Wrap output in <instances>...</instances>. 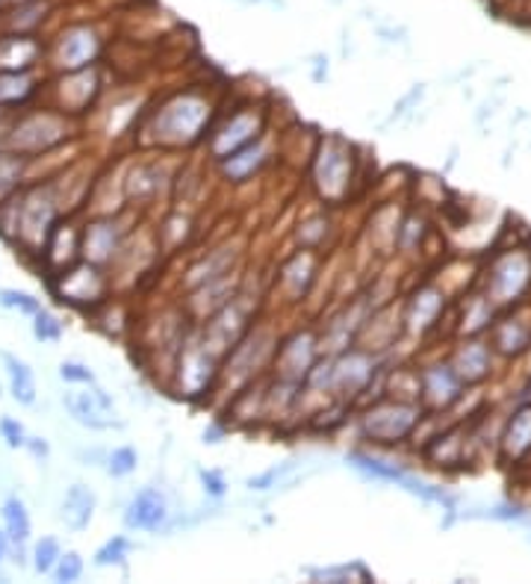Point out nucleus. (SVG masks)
Listing matches in <instances>:
<instances>
[{
    "mask_svg": "<svg viewBox=\"0 0 531 584\" xmlns=\"http://www.w3.org/2000/svg\"><path fill=\"white\" fill-rule=\"evenodd\" d=\"M215 103L205 92H177L169 101L160 103V110L151 119V136L148 142L157 148H193L205 142L213 124Z\"/></svg>",
    "mask_w": 531,
    "mask_h": 584,
    "instance_id": "obj_1",
    "label": "nucleus"
},
{
    "mask_svg": "<svg viewBox=\"0 0 531 584\" xmlns=\"http://www.w3.org/2000/svg\"><path fill=\"white\" fill-rule=\"evenodd\" d=\"M429 420V410L419 401L398 399V396H379L375 401H367L358 413L360 437L379 449H398L413 440L419 425Z\"/></svg>",
    "mask_w": 531,
    "mask_h": 584,
    "instance_id": "obj_2",
    "label": "nucleus"
},
{
    "mask_svg": "<svg viewBox=\"0 0 531 584\" xmlns=\"http://www.w3.org/2000/svg\"><path fill=\"white\" fill-rule=\"evenodd\" d=\"M310 184L319 201L331 207L343 204L355 184V145L339 136L319 139L313 160H310Z\"/></svg>",
    "mask_w": 531,
    "mask_h": 584,
    "instance_id": "obj_3",
    "label": "nucleus"
},
{
    "mask_svg": "<svg viewBox=\"0 0 531 584\" xmlns=\"http://www.w3.org/2000/svg\"><path fill=\"white\" fill-rule=\"evenodd\" d=\"M72 115L62 113L57 107H45V110L21 113L12 122V127L7 131V148L36 160L39 154H48L53 148H60L72 136Z\"/></svg>",
    "mask_w": 531,
    "mask_h": 584,
    "instance_id": "obj_4",
    "label": "nucleus"
},
{
    "mask_svg": "<svg viewBox=\"0 0 531 584\" xmlns=\"http://www.w3.org/2000/svg\"><path fill=\"white\" fill-rule=\"evenodd\" d=\"M62 213H65V207H62L53 181L24 189L21 192V222L15 246L27 248L30 254H41L45 243L51 239L53 227L62 222Z\"/></svg>",
    "mask_w": 531,
    "mask_h": 584,
    "instance_id": "obj_5",
    "label": "nucleus"
},
{
    "mask_svg": "<svg viewBox=\"0 0 531 584\" xmlns=\"http://www.w3.org/2000/svg\"><path fill=\"white\" fill-rule=\"evenodd\" d=\"M219 375H222V358L215 351L207 349L201 339L181 343V355H177V366H174L177 396L189 401L205 399L219 387Z\"/></svg>",
    "mask_w": 531,
    "mask_h": 584,
    "instance_id": "obj_6",
    "label": "nucleus"
},
{
    "mask_svg": "<svg viewBox=\"0 0 531 584\" xmlns=\"http://www.w3.org/2000/svg\"><path fill=\"white\" fill-rule=\"evenodd\" d=\"M381 358L375 351L363 349V346H351L343 355L334 358V384L331 393L334 399L343 405H358L367 401V393L372 389L375 378L381 375Z\"/></svg>",
    "mask_w": 531,
    "mask_h": 584,
    "instance_id": "obj_7",
    "label": "nucleus"
},
{
    "mask_svg": "<svg viewBox=\"0 0 531 584\" xmlns=\"http://www.w3.org/2000/svg\"><path fill=\"white\" fill-rule=\"evenodd\" d=\"M260 136H266L263 107H257V103L236 107L234 113L227 115L225 122L207 134V139H205L207 154H210L213 163H219V160H225L227 154H234V151H239V148L257 142Z\"/></svg>",
    "mask_w": 531,
    "mask_h": 584,
    "instance_id": "obj_8",
    "label": "nucleus"
},
{
    "mask_svg": "<svg viewBox=\"0 0 531 584\" xmlns=\"http://www.w3.org/2000/svg\"><path fill=\"white\" fill-rule=\"evenodd\" d=\"M322 358V343L317 328H296L289 337L277 343L275 360H272V378L305 384L310 370Z\"/></svg>",
    "mask_w": 531,
    "mask_h": 584,
    "instance_id": "obj_9",
    "label": "nucleus"
},
{
    "mask_svg": "<svg viewBox=\"0 0 531 584\" xmlns=\"http://www.w3.org/2000/svg\"><path fill=\"white\" fill-rule=\"evenodd\" d=\"M57 275H60V281L51 277V287L57 289L62 305L95 310L107 301V277H103L101 266H95L89 260H77L74 266L62 269Z\"/></svg>",
    "mask_w": 531,
    "mask_h": 584,
    "instance_id": "obj_10",
    "label": "nucleus"
},
{
    "mask_svg": "<svg viewBox=\"0 0 531 584\" xmlns=\"http://www.w3.org/2000/svg\"><path fill=\"white\" fill-rule=\"evenodd\" d=\"M531 287V257L526 251H508L493 260L487 272V296L496 308H511Z\"/></svg>",
    "mask_w": 531,
    "mask_h": 584,
    "instance_id": "obj_11",
    "label": "nucleus"
},
{
    "mask_svg": "<svg viewBox=\"0 0 531 584\" xmlns=\"http://www.w3.org/2000/svg\"><path fill=\"white\" fill-rule=\"evenodd\" d=\"M467 384L452 366V360H434L419 370V405L429 410V417L446 413L460 401Z\"/></svg>",
    "mask_w": 531,
    "mask_h": 584,
    "instance_id": "obj_12",
    "label": "nucleus"
},
{
    "mask_svg": "<svg viewBox=\"0 0 531 584\" xmlns=\"http://www.w3.org/2000/svg\"><path fill=\"white\" fill-rule=\"evenodd\" d=\"M101 57V36L89 24H72L53 41L51 62L60 74L92 69V62Z\"/></svg>",
    "mask_w": 531,
    "mask_h": 584,
    "instance_id": "obj_13",
    "label": "nucleus"
},
{
    "mask_svg": "<svg viewBox=\"0 0 531 584\" xmlns=\"http://www.w3.org/2000/svg\"><path fill=\"white\" fill-rule=\"evenodd\" d=\"M127 243V227L119 215H103L83 227V260H89L95 266H107L122 254Z\"/></svg>",
    "mask_w": 531,
    "mask_h": 584,
    "instance_id": "obj_14",
    "label": "nucleus"
},
{
    "mask_svg": "<svg viewBox=\"0 0 531 584\" xmlns=\"http://www.w3.org/2000/svg\"><path fill=\"white\" fill-rule=\"evenodd\" d=\"M62 405L69 408L72 420L83 428H95V431H110V428H122V422L113 420L115 417V405L113 399L107 396V389H101L98 384L86 387L83 393H65Z\"/></svg>",
    "mask_w": 531,
    "mask_h": 584,
    "instance_id": "obj_15",
    "label": "nucleus"
},
{
    "mask_svg": "<svg viewBox=\"0 0 531 584\" xmlns=\"http://www.w3.org/2000/svg\"><path fill=\"white\" fill-rule=\"evenodd\" d=\"M169 523H172V508H169V496L160 487H143L124 508V529L131 532L157 534Z\"/></svg>",
    "mask_w": 531,
    "mask_h": 584,
    "instance_id": "obj_16",
    "label": "nucleus"
},
{
    "mask_svg": "<svg viewBox=\"0 0 531 584\" xmlns=\"http://www.w3.org/2000/svg\"><path fill=\"white\" fill-rule=\"evenodd\" d=\"M446 310V293L437 287V284H422L408 296L405 301V334L410 337H425L429 331L437 328L440 316Z\"/></svg>",
    "mask_w": 531,
    "mask_h": 584,
    "instance_id": "obj_17",
    "label": "nucleus"
},
{
    "mask_svg": "<svg viewBox=\"0 0 531 584\" xmlns=\"http://www.w3.org/2000/svg\"><path fill=\"white\" fill-rule=\"evenodd\" d=\"M57 110L69 115H77L83 110H89L101 92V80L92 69H83V72H69L62 74L60 83H57Z\"/></svg>",
    "mask_w": 531,
    "mask_h": 584,
    "instance_id": "obj_18",
    "label": "nucleus"
},
{
    "mask_svg": "<svg viewBox=\"0 0 531 584\" xmlns=\"http://www.w3.org/2000/svg\"><path fill=\"white\" fill-rule=\"evenodd\" d=\"M452 366L467 387L484 384L493 372V346L479 337H467L452 351Z\"/></svg>",
    "mask_w": 531,
    "mask_h": 584,
    "instance_id": "obj_19",
    "label": "nucleus"
},
{
    "mask_svg": "<svg viewBox=\"0 0 531 584\" xmlns=\"http://www.w3.org/2000/svg\"><path fill=\"white\" fill-rule=\"evenodd\" d=\"M269 157H272V151H269V139L260 136L257 142L239 148V151H234V154H227L225 160H219L215 169H219V175H222L225 184H234V186L246 184V181H251V177L263 172V165L269 163Z\"/></svg>",
    "mask_w": 531,
    "mask_h": 584,
    "instance_id": "obj_20",
    "label": "nucleus"
},
{
    "mask_svg": "<svg viewBox=\"0 0 531 584\" xmlns=\"http://www.w3.org/2000/svg\"><path fill=\"white\" fill-rule=\"evenodd\" d=\"M41 57H45V48L33 33H7V36H0V72L3 74L33 72Z\"/></svg>",
    "mask_w": 531,
    "mask_h": 584,
    "instance_id": "obj_21",
    "label": "nucleus"
},
{
    "mask_svg": "<svg viewBox=\"0 0 531 584\" xmlns=\"http://www.w3.org/2000/svg\"><path fill=\"white\" fill-rule=\"evenodd\" d=\"M319 257L313 248H298L296 254L281 266V289L286 293V301H305L310 287L317 284Z\"/></svg>",
    "mask_w": 531,
    "mask_h": 584,
    "instance_id": "obj_22",
    "label": "nucleus"
},
{
    "mask_svg": "<svg viewBox=\"0 0 531 584\" xmlns=\"http://www.w3.org/2000/svg\"><path fill=\"white\" fill-rule=\"evenodd\" d=\"M499 455L505 463H520L531 455V401H522L505 422L499 437Z\"/></svg>",
    "mask_w": 531,
    "mask_h": 584,
    "instance_id": "obj_23",
    "label": "nucleus"
},
{
    "mask_svg": "<svg viewBox=\"0 0 531 584\" xmlns=\"http://www.w3.org/2000/svg\"><path fill=\"white\" fill-rule=\"evenodd\" d=\"M236 254H239V251H234L231 246L207 251V257H201V260H198V263L186 272V277H184L186 293H193V289L205 287V284H210V281H219V277L236 272V269H239L236 266Z\"/></svg>",
    "mask_w": 531,
    "mask_h": 584,
    "instance_id": "obj_24",
    "label": "nucleus"
},
{
    "mask_svg": "<svg viewBox=\"0 0 531 584\" xmlns=\"http://www.w3.org/2000/svg\"><path fill=\"white\" fill-rule=\"evenodd\" d=\"M493 351H499L505 358H520L531 349V325L520 316H505L491 325Z\"/></svg>",
    "mask_w": 531,
    "mask_h": 584,
    "instance_id": "obj_25",
    "label": "nucleus"
},
{
    "mask_svg": "<svg viewBox=\"0 0 531 584\" xmlns=\"http://www.w3.org/2000/svg\"><path fill=\"white\" fill-rule=\"evenodd\" d=\"M160 186H163V172H160V163H136L131 169V175L122 181L124 198L131 201L133 207L151 204L153 198L160 195Z\"/></svg>",
    "mask_w": 531,
    "mask_h": 584,
    "instance_id": "obj_26",
    "label": "nucleus"
},
{
    "mask_svg": "<svg viewBox=\"0 0 531 584\" xmlns=\"http://www.w3.org/2000/svg\"><path fill=\"white\" fill-rule=\"evenodd\" d=\"M95 508H98L95 493L89 490L86 484H72L69 493H65V499H62L60 520L65 523V529H72V532H86L89 523H92Z\"/></svg>",
    "mask_w": 531,
    "mask_h": 584,
    "instance_id": "obj_27",
    "label": "nucleus"
},
{
    "mask_svg": "<svg viewBox=\"0 0 531 584\" xmlns=\"http://www.w3.org/2000/svg\"><path fill=\"white\" fill-rule=\"evenodd\" d=\"M30 163V157L18 154V151H0V204L21 192Z\"/></svg>",
    "mask_w": 531,
    "mask_h": 584,
    "instance_id": "obj_28",
    "label": "nucleus"
},
{
    "mask_svg": "<svg viewBox=\"0 0 531 584\" xmlns=\"http://www.w3.org/2000/svg\"><path fill=\"white\" fill-rule=\"evenodd\" d=\"M493 305L491 296H470L464 305V316H460L458 334L460 337H479L481 331H487L493 325Z\"/></svg>",
    "mask_w": 531,
    "mask_h": 584,
    "instance_id": "obj_29",
    "label": "nucleus"
},
{
    "mask_svg": "<svg viewBox=\"0 0 531 584\" xmlns=\"http://www.w3.org/2000/svg\"><path fill=\"white\" fill-rule=\"evenodd\" d=\"M0 517H3V529L10 534V540L15 546H27L30 544V534H33V523H30V511H27V505L18 496H10L3 508H0Z\"/></svg>",
    "mask_w": 531,
    "mask_h": 584,
    "instance_id": "obj_30",
    "label": "nucleus"
},
{
    "mask_svg": "<svg viewBox=\"0 0 531 584\" xmlns=\"http://www.w3.org/2000/svg\"><path fill=\"white\" fill-rule=\"evenodd\" d=\"M3 366H7V378H10L12 399L18 405H36V378L33 370L15 355H3Z\"/></svg>",
    "mask_w": 531,
    "mask_h": 584,
    "instance_id": "obj_31",
    "label": "nucleus"
},
{
    "mask_svg": "<svg viewBox=\"0 0 531 584\" xmlns=\"http://www.w3.org/2000/svg\"><path fill=\"white\" fill-rule=\"evenodd\" d=\"M39 86H36V77L33 72H21V74H3L0 72V107H21L36 98Z\"/></svg>",
    "mask_w": 531,
    "mask_h": 584,
    "instance_id": "obj_32",
    "label": "nucleus"
},
{
    "mask_svg": "<svg viewBox=\"0 0 531 584\" xmlns=\"http://www.w3.org/2000/svg\"><path fill=\"white\" fill-rule=\"evenodd\" d=\"M60 555H62V546L57 537H41V540H36V546H33V552H30L33 570H36L39 575H51L57 561H60Z\"/></svg>",
    "mask_w": 531,
    "mask_h": 584,
    "instance_id": "obj_33",
    "label": "nucleus"
},
{
    "mask_svg": "<svg viewBox=\"0 0 531 584\" xmlns=\"http://www.w3.org/2000/svg\"><path fill=\"white\" fill-rule=\"evenodd\" d=\"M133 552V544L124 534H115L107 544L95 552V567H124L127 564V555Z\"/></svg>",
    "mask_w": 531,
    "mask_h": 584,
    "instance_id": "obj_34",
    "label": "nucleus"
},
{
    "mask_svg": "<svg viewBox=\"0 0 531 584\" xmlns=\"http://www.w3.org/2000/svg\"><path fill=\"white\" fill-rule=\"evenodd\" d=\"M136 467H139V451L133 446H119L107 455V475L113 479H127L136 472Z\"/></svg>",
    "mask_w": 531,
    "mask_h": 584,
    "instance_id": "obj_35",
    "label": "nucleus"
},
{
    "mask_svg": "<svg viewBox=\"0 0 531 584\" xmlns=\"http://www.w3.org/2000/svg\"><path fill=\"white\" fill-rule=\"evenodd\" d=\"M62 322L57 316H53L51 310L41 308L36 316H33V337L39 339V343H60L62 339Z\"/></svg>",
    "mask_w": 531,
    "mask_h": 584,
    "instance_id": "obj_36",
    "label": "nucleus"
},
{
    "mask_svg": "<svg viewBox=\"0 0 531 584\" xmlns=\"http://www.w3.org/2000/svg\"><path fill=\"white\" fill-rule=\"evenodd\" d=\"M0 305L7 310H18L24 316H36L41 310L39 298H33L24 289H0Z\"/></svg>",
    "mask_w": 531,
    "mask_h": 584,
    "instance_id": "obj_37",
    "label": "nucleus"
},
{
    "mask_svg": "<svg viewBox=\"0 0 531 584\" xmlns=\"http://www.w3.org/2000/svg\"><path fill=\"white\" fill-rule=\"evenodd\" d=\"M83 570H86V564H83L81 552H74V549H69V552L60 555V561H57V567H53V582H62V584H72L77 582L83 575Z\"/></svg>",
    "mask_w": 531,
    "mask_h": 584,
    "instance_id": "obj_38",
    "label": "nucleus"
},
{
    "mask_svg": "<svg viewBox=\"0 0 531 584\" xmlns=\"http://www.w3.org/2000/svg\"><path fill=\"white\" fill-rule=\"evenodd\" d=\"M293 470H296V463L286 461V463H281V467H272V470H266L263 475H251V479H246V487H248V490H257V493L272 490V487H277V484L284 482L286 475H289Z\"/></svg>",
    "mask_w": 531,
    "mask_h": 584,
    "instance_id": "obj_39",
    "label": "nucleus"
},
{
    "mask_svg": "<svg viewBox=\"0 0 531 584\" xmlns=\"http://www.w3.org/2000/svg\"><path fill=\"white\" fill-rule=\"evenodd\" d=\"M60 378L65 381V384H81V387H92V384H98L95 372L89 370L86 363H77V360H65V363H60Z\"/></svg>",
    "mask_w": 531,
    "mask_h": 584,
    "instance_id": "obj_40",
    "label": "nucleus"
},
{
    "mask_svg": "<svg viewBox=\"0 0 531 584\" xmlns=\"http://www.w3.org/2000/svg\"><path fill=\"white\" fill-rule=\"evenodd\" d=\"M0 437H3V443L10 446V449H27V431H24V425H21L18 420H12V417H3L0 420Z\"/></svg>",
    "mask_w": 531,
    "mask_h": 584,
    "instance_id": "obj_41",
    "label": "nucleus"
},
{
    "mask_svg": "<svg viewBox=\"0 0 531 584\" xmlns=\"http://www.w3.org/2000/svg\"><path fill=\"white\" fill-rule=\"evenodd\" d=\"M198 479H201V487L210 499H222L227 493V479L225 472L219 470H198Z\"/></svg>",
    "mask_w": 531,
    "mask_h": 584,
    "instance_id": "obj_42",
    "label": "nucleus"
},
{
    "mask_svg": "<svg viewBox=\"0 0 531 584\" xmlns=\"http://www.w3.org/2000/svg\"><path fill=\"white\" fill-rule=\"evenodd\" d=\"M27 451H30L33 458H48L51 446L41 440V437H30V440H27Z\"/></svg>",
    "mask_w": 531,
    "mask_h": 584,
    "instance_id": "obj_43",
    "label": "nucleus"
},
{
    "mask_svg": "<svg viewBox=\"0 0 531 584\" xmlns=\"http://www.w3.org/2000/svg\"><path fill=\"white\" fill-rule=\"evenodd\" d=\"M10 549H12L10 534H7V529H0V564L7 561V555H10Z\"/></svg>",
    "mask_w": 531,
    "mask_h": 584,
    "instance_id": "obj_44",
    "label": "nucleus"
},
{
    "mask_svg": "<svg viewBox=\"0 0 531 584\" xmlns=\"http://www.w3.org/2000/svg\"><path fill=\"white\" fill-rule=\"evenodd\" d=\"M7 115H10V110H7V107H0V122H7Z\"/></svg>",
    "mask_w": 531,
    "mask_h": 584,
    "instance_id": "obj_45",
    "label": "nucleus"
},
{
    "mask_svg": "<svg viewBox=\"0 0 531 584\" xmlns=\"http://www.w3.org/2000/svg\"><path fill=\"white\" fill-rule=\"evenodd\" d=\"M3 3H10V0H0V7H3Z\"/></svg>",
    "mask_w": 531,
    "mask_h": 584,
    "instance_id": "obj_46",
    "label": "nucleus"
}]
</instances>
